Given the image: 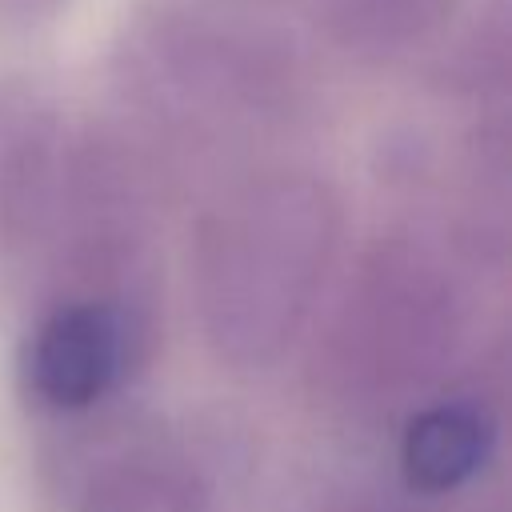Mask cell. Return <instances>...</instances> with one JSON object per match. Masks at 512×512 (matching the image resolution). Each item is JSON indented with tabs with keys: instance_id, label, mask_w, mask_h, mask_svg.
I'll list each match as a JSON object with an SVG mask.
<instances>
[{
	"instance_id": "6da1fadb",
	"label": "cell",
	"mask_w": 512,
	"mask_h": 512,
	"mask_svg": "<svg viewBox=\"0 0 512 512\" xmlns=\"http://www.w3.org/2000/svg\"><path fill=\"white\" fill-rule=\"evenodd\" d=\"M344 244V200L324 172L264 168L196 224L188 284L204 348L232 372L276 368L316 320Z\"/></svg>"
},
{
	"instance_id": "7a4b0ae2",
	"label": "cell",
	"mask_w": 512,
	"mask_h": 512,
	"mask_svg": "<svg viewBox=\"0 0 512 512\" xmlns=\"http://www.w3.org/2000/svg\"><path fill=\"white\" fill-rule=\"evenodd\" d=\"M112 80L148 128L180 140L284 128L312 96L288 36L196 0L140 4L112 44Z\"/></svg>"
},
{
	"instance_id": "3957f363",
	"label": "cell",
	"mask_w": 512,
	"mask_h": 512,
	"mask_svg": "<svg viewBox=\"0 0 512 512\" xmlns=\"http://www.w3.org/2000/svg\"><path fill=\"white\" fill-rule=\"evenodd\" d=\"M472 324L460 256L420 228L372 236L352 260L316 340V388L352 412H380L440 384Z\"/></svg>"
},
{
	"instance_id": "277c9868",
	"label": "cell",
	"mask_w": 512,
	"mask_h": 512,
	"mask_svg": "<svg viewBox=\"0 0 512 512\" xmlns=\"http://www.w3.org/2000/svg\"><path fill=\"white\" fill-rule=\"evenodd\" d=\"M56 296L160 316L156 200L136 148L112 128L72 132L52 236L40 260Z\"/></svg>"
},
{
	"instance_id": "5b68a950",
	"label": "cell",
	"mask_w": 512,
	"mask_h": 512,
	"mask_svg": "<svg viewBox=\"0 0 512 512\" xmlns=\"http://www.w3.org/2000/svg\"><path fill=\"white\" fill-rule=\"evenodd\" d=\"M156 320L108 300L52 296L20 344L24 396L48 416H88L152 360Z\"/></svg>"
},
{
	"instance_id": "8992f818",
	"label": "cell",
	"mask_w": 512,
	"mask_h": 512,
	"mask_svg": "<svg viewBox=\"0 0 512 512\" xmlns=\"http://www.w3.org/2000/svg\"><path fill=\"white\" fill-rule=\"evenodd\" d=\"M68 144L56 96L28 72H0V288L40 272Z\"/></svg>"
},
{
	"instance_id": "52a82bcc",
	"label": "cell",
	"mask_w": 512,
	"mask_h": 512,
	"mask_svg": "<svg viewBox=\"0 0 512 512\" xmlns=\"http://www.w3.org/2000/svg\"><path fill=\"white\" fill-rule=\"evenodd\" d=\"M64 512H216V484L176 440L124 436L72 468Z\"/></svg>"
},
{
	"instance_id": "ba28073f",
	"label": "cell",
	"mask_w": 512,
	"mask_h": 512,
	"mask_svg": "<svg viewBox=\"0 0 512 512\" xmlns=\"http://www.w3.org/2000/svg\"><path fill=\"white\" fill-rule=\"evenodd\" d=\"M504 420L492 396L448 392L420 404L400 432V484L428 500H448L476 484L500 452Z\"/></svg>"
},
{
	"instance_id": "9c48e42d",
	"label": "cell",
	"mask_w": 512,
	"mask_h": 512,
	"mask_svg": "<svg viewBox=\"0 0 512 512\" xmlns=\"http://www.w3.org/2000/svg\"><path fill=\"white\" fill-rule=\"evenodd\" d=\"M316 32L340 52L384 64L440 40L472 0H300Z\"/></svg>"
},
{
	"instance_id": "30bf717a",
	"label": "cell",
	"mask_w": 512,
	"mask_h": 512,
	"mask_svg": "<svg viewBox=\"0 0 512 512\" xmlns=\"http://www.w3.org/2000/svg\"><path fill=\"white\" fill-rule=\"evenodd\" d=\"M468 24L436 56L432 76L456 96H492L508 88V0H472Z\"/></svg>"
},
{
	"instance_id": "8fae6325",
	"label": "cell",
	"mask_w": 512,
	"mask_h": 512,
	"mask_svg": "<svg viewBox=\"0 0 512 512\" xmlns=\"http://www.w3.org/2000/svg\"><path fill=\"white\" fill-rule=\"evenodd\" d=\"M68 8L72 0H0V32H12V36L40 32L56 24Z\"/></svg>"
},
{
	"instance_id": "7c38bea8",
	"label": "cell",
	"mask_w": 512,
	"mask_h": 512,
	"mask_svg": "<svg viewBox=\"0 0 512 512\" xmlns=\"http://www.w3.org/2000/svg\"><path fill=\"white\" fill-rule=\"evenodd\" d=\"M436 500L428 496H416L404 488V496H376V492H364V496H348L340 504H332L328 512H432Z\"/></svg>"
},
{
	"instance_id": "4fadbf2b",
	"label": "cell",
	"mask_w": 512,
	"mask_h": 512,
	"mask_svg": "<svg viewBox=\"0 0 512 512\" xmlns=\"http://www.w3.org/2000/svg\"><path fill=\"white\" fill-rule=\"evenodd\" d=\"M236 4H248V8H276V4H300V0H236Z\"/></svg>"
}]
</instances>
